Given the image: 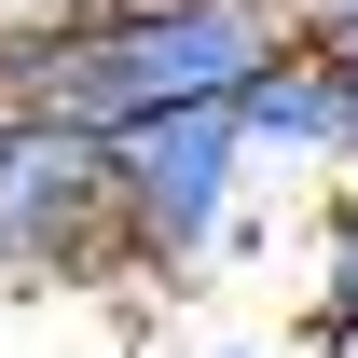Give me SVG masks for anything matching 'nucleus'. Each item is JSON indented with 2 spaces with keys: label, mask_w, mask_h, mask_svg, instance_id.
<instances>
[{
  "label": "nucleus",
  "mask_w": 358,
  "mask_h": 358,
  "mask_svg": "<svg viewBox=\"0 0 358 358\" xmlns=\"http://www.w3.org/2000/svg\"><path fill=\"white\" fill-rule=\"evenodd\" d=\"M275 42H303L289 0H124L96 14L83 42L0 69L14 96H42L69 124H152V110H207V96H248L275 69Z\"/></svg>",
  "instance_id": "nucleus-1"
},
{
  "label": "nucleus",
  "mask_w": 358,
  "mask_h": 358,
  "mask_svg": "<svg viewBox=\"0 0 358 358\" xmlns=\"http://www.w3.org/2000/svg\"><path fill=\"white\" fill-rule=\"evenodd\" d=\"M0 275H28V289L138 275L110 124H69V110H42V96H14V83H0Z\"/></svg>",
  "instance_id": "nucleus-2"
},
{
  "label": "nucleus",
  "mask_w": 358,
  "mask_h": 358,
  "mask_svg": "<svg viewBox=\"0 0 358 358\" xmlns=\"http://www.w3.org/2000/svg\"><path fill=\"white\" fill-rule=\"evenodd\" d=\"M110 166H124V248H138V275L221 262L234 221H248V179H262L234 96H207V110H152V124H110Z\"/></svg>",
  "instance_id": "nucleus-3"
},
{
  "label": "nucleus",
  "mask_w": 358,
  "mask_h": 358,
  "mask_svg": "<svg viewBox=\"0 0 358 358\" xmlns=\"http://www.w3.org/2000/svg\"><path fill=\"white\" fill-rule=\"evenodd\" d=\"M234 124H248V166L262 179H303V166H331L345 179V124H358V83L345 69H331V42H275V69L248 96H234Z\"/></svg>",
  "instance_id": "nucleus-4"
},
{
  "label": "nucleus",
  "mask_w": 358,
  "mask_h": 358,
  "mask_svg": "<svg viewBox=\"0 0 358 358\" xmlns=\"http://www.w3.org/2000/svg\"><path fill=\"white\" fill-rule=\"evenodd\" d=\"M96 14H124V0H0V69H28V55H55V42H83Z\"/></svg>",
  "instance_id": "nucleus-5"
},
{
  "label": "nucleus",
  "mask_w": 358,
  "mask_h": 358,
  "mask_svg": "<svg viewBox=\"0 0 358 358\" xmlns=\"http://www.w3.org/2000/svg\"><path fill=\"white\" fill-rule=\"evenodd\" d=\"M317 317H358V179L331 193V221H317Z\"/></svg>",
  "instance_id": "nucleus-6"
},
{
  "label": "nucleus",
  "mask_w": 358,
  "mask_h": 358,
  "mask_svg": "<svg viewBox=\"0 0 358 358\" xmlns=\"http://www.w3.org/2000/svg\"><path fill=\"white\" fill-rule=\"evenodd\" d=\"M303 28H317V42H331V69H345V83H358V0H345V14H303Z\"/></svg>",
  "instance_id": "nucleus-7"
},
{
  "label": "nucleus",
  "mask_w": 358,
  "mask_h": 358,
  "mask_svg": "<svg viewBox=\"0 0 358 358\" xmlns=\"http://www.w3.org/2000/svg\"><path fill=\"white\" fill-rule=\"evenodd\" d=\"M317 358H358V317H317Z\"/></svg>",
  "instance_id": "nucleus-8"
},
{
  "label": "nucleus",
  "mask_w": 358,
  "mask_h": 358,
  "mask_svg": "<svg viewBox=\"0 0 358 358\" xmlns=\"http://www.w3.org/2000/svg\"><path fill=\"white\" fill-rule=\"evenodd\" d=\"M289 14H345V0H289Z\"/></svg>",
  "instance_id": "nucleus-9"
}]
</instances>
